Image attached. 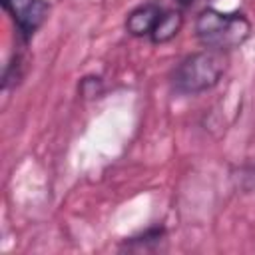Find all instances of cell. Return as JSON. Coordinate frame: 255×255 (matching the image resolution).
<instances>
[{"label":"cell","instance_id":"cell-5","mask_svg":"<svg viewBox=\"0 0 255 255\" xmlns=\"http://www.w3.org/2000/svg\"><path fill=\"white\" fill-rule=\"evenodd\" d=\"M181 26H183V16L179 10H163L149 38L153 44H165L179 34Z\"/></svg>","mask_w":255,"mask_h":255},{"label":"cell","instance_id":"cell-1","mask_svg":"<svg viewBox=\"0 0 255 255\" xmlns=\"http://www.w3.org/2000/svg\"><path fill=\"white\" fill-rule=\"evenodd\" d=\"M225 68H227L225 52L213 50V48L195 52L183 58L173 70L171 74L173 90L187 96L207 92L219 84L221 76L225 74Z\"/></svg>","mask_w":255,"mask_h":255},{"label":"cell","instance_id":"cell-4","mask_svg":"<svg viewBox=\"0 0 255 255\" xmlns=\"http://www.w3.org/2000/svg\"><path fill=\"white\" fill-rule=\"evenodd\" d=\"M161 8L155 2H147L143 6H137L135 10L129 12L128 20H126V30L128 34L141 38V36H149L151 30L155 28L159 16H161Z\"/></svg>","mask_w":255,"mask_h":255},{"label":"cell","instance_id":"cell-3","mask_svg":"<svg viewBox=\"0 0 255 255\" xmlns=\"http://www.w3.org/2000/svg\"><path fill=\"white\" fill-rule=\"evenodd\" d=\"M2 6L24 40H30L48 18V4L44 0H2Z\"/></svg>","mask_w":255,"mask_h":255},{"label":"cell","instance_id":"cell-6","mask_svg":"<svg viewBox=\"0 0 255 255\" xmlns=\"http://www.w3.org/2000/svg\"><path fill=\"white\" fill-rule=\"evenodd\" d=\"M175 2H177V4L181 6V8H187V6H191V4H195L197 0H175Z\"/></svg>","mask_w":255,"mask_h":255},{"label":"cell","instance_id":"cell-2","mask_svg":"<svg viewBox=\"0 0 255 255\" xmlns=\"http://www.w3.org/2000/svg\"><path fill=\"white\" fill-rule=\"evenodd\" d=\"M195 36L205 48L233 50L239 48L251 36V22L241 12H221L217 8H205L195 20Z\"/></svg>","mask_w":255,"mask_h":255}]
</instances>
